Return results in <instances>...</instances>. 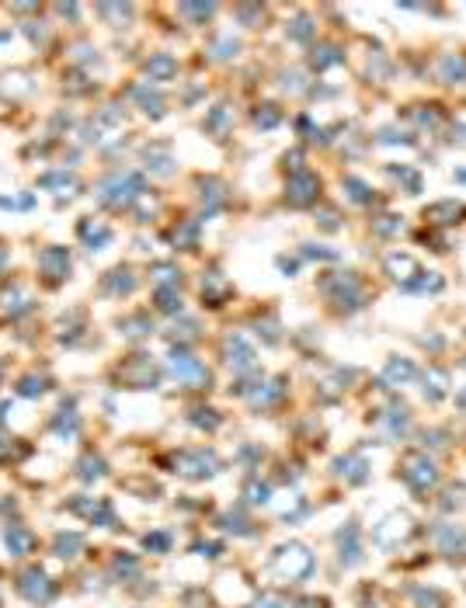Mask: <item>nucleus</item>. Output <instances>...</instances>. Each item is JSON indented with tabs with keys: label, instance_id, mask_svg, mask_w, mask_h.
Here are the masks:
<instances>
[{
	"label": "nucleus",
	"instance_id": "37",
	"mask_svg": "<svg viewBox=\"0 0 466 608\" xmlns=\"http://www.w3.org/2000/svg\"><path fill=\"white\" fill-rule=\"evenodd\" d=\"M147 77L157 80V84H164V80H174V77H178V60H174L171 53H154L147 60Z\"/></svg>",
	"mask_w": 466,
	"mask_h": 608
},
{
	"label": "nucleus",
	"instance_id": "55",
	"mask_svg": "<svg viewBox=\"0 0 466 608\" xmlns=\"http://www.w3.org/2000/svg\"><path fill=\"white\" fill-rule=\"evenodd\" d=\"M136 608H150V605H136Z\"/></svg>",
	"mask_w": 466,
	"mask_h": 608
},
{
	"label": "nucleus",
	"instance_id": "6",
	"mask_svg": "<svg viewBox=\"0 0 466 608\" xmlns=\"http://www.w3.org/2000/svg\"><path fill=\"white\" fill-rule=\"evenodd\" d=\"M60 511H67L70 518L91 525V529H108V532L122 529V518H119V511H115V501L105 494L80 490V494H70L67 501H60Z\"/></svg>",
	"mask_w": 466,
	"mask_h": 608
},
{
	"label": "nucleus",
	"instance_id": "25",
	"mask_svg": "<svg viewBox=\"0 0 466 608\" xmlns=\"http://www.w3.org/2000/svg\"><path fill=\"white\" fill-rule=\"evenodd\" d=\"M418 376H421V369L414 365V358L390 355L387 365H383V386H390V390H400V386L418 383Z\"/></svg>",
	"mask_w": 466,
	"mask_h": 608
},
{
	"label": "nucleus",
	"instance_id": "29",
	"mask_svg": "<svg viewBox=\"0 0 466 608\" xmlns=\"http://www.w3.org/2000/svg\"><path fill=\"white\" fill-rule=\"evenodd\" d=\"M185 421L192 424L195 431H199V435H206V438H213L216 431L223 428V414L216 407H209V404H199V407H192L185 414Z\"/></svg>",
	"mask_w": 466,
	"mask_h": 608
},
{
	"label": "nucleus",
	"instance_id": "34",
	"mask_svg": "<svg viewBox=\"0 0 466 608\" xmlns=\"http://www.w3.org/2000/svg\"><path fill=\"white\" fill-rule=\"evenodd\" d=\"M49 431H53L60 442H74L80 435V414L77 410H56L53 421H49Z\"/></svg>",
	"mask_w": 466,
	"mask_h": 608
},
{
	"label": "nucleus",
	"instance_id": "1",
	"mask_svg": "<svg viewBox=\"0 0 466 608\" xmlns=\"http://www.w3.org/2000/svg\"><path fill=\"white\" fill-rule=\"evenodd\" d=\"M393 476L407 487V494L418 504H432V497L439 494V487L446 483V473H442L439 459L432 452L418 449V445H407L400 449L397 466H393Z\"/></svg>",
	"mask_w": 466,
	"mask_h": 608
},
{
	"label": "nucleus",
	"instance_id": "2",
	"mask_svg": "<svg viewBox=\"0 0 466 608\" xmlns=\"http://www.w3.org/2000/svg\"><path fill=\"white\" fill-rule=\"evenodd\" d=\"M157 466L185 483H209L227 470V459L213 445H178V449L164 452Z\"/></svg>",
	"mask_w": 466,
	"mask_h": 608
},
{
	"label": "nucleus",
	"instance_id": "31",
	"mask_svg": "<svg viewBox=\"0 0 466 608\" xmlns=\"http://www.w3.org/2000/svg\"><path fill=\"white\" fill-rule=\"evenodd\" d=\"M463 497H466V483H456V487H453V483H449V487H446V483H442L439 494L432 497V504H435V508H439V515H442V518H453L456 511H460L463 504H466Z\"/></svg>",
	"mask_w": 466,
	"mask_h": 608
},
{
	"label": "nucleus",
	"instance_id": "26",
	"mask_svg": "<svg viewBox=\"0 0 466 608\" xmlns=\"http://www.w3.org/2000/svg\"><path fill=\"white\" fill-rule=\"evenodd\" d=\"M418 379H421V397H425L432 407L449 397V369H442V365H428Z\"/></svg>",
	"mask_w": 466,
	"mask_h": 608
},
{
	"label": "nucleus",
	"instance_id": "51",
	"mask_svg": "<svg viewBox=\"0 0 466 608\" xmlns=\"http://www.w3.org/2000/svg\"><path fill=\"white\" fill-rule=\"evenodd\" d=\"M261 112H254V126H265V129H272V126H279L282 122V112L275 105H258Z\"/></svg>",
	"mask_w": 466,
	"mask_h": 608
},
{
	"label": "nucleus",
	"instance_id": "16",
	"mask_svg": "<svg viewBox=\"0 0 466 608\" xmlns=\"http://www.w3.org/2000/svg\"><path fill=\"white\" fill-rule=\"evenodd\" d=\"M119 383L126 386V390H157V386H160V369L154 365V358H150V355H133V358H126V362H122Z\"/></svg>",
	"mask_w": 466,
	"mask_h": 608
},
{
	"label": "nucleus",
	"instance_id": "13",
	"mask_svg": "<svg viewBox=\"0 0 466 608\" xmlns=\"http://www.w3.org/2000/svg\"><path fill=\"white\" fill-rule=\"evenodd\" d=\"M42 553H49L53 560L74 567V563L87 560V553H91V539H87V532H80V529H53Z\"/></svg>",
	"mask_w": 466,
	"mask_h": 608
},
{
	"label": "nucleus",
	"instance_id": "28",
	"mask_svg": "<svg viewBox=\"0 0 466 608\" xmlns=\"http://www.w3.org/2000/svg\"><path fill=\"white\" fill-rule=\"evenodd\" d=\"M435 77L449 87L466 84V53H442L439 60H435Z\"/></svg>",
	"mask_w": 466,
	"mask_h": 608
},
{
	"label": "nucleus",
	"instance_id": "23",
	"mask_svg": "<svg viewBox=\"0 0 466 608\" xmlns=\"http://www.w3.org/2000/svg\"><path fill=\"white\" fill-rule=\"evenodd\" d=\"M119 487L126 490L129 497H136V501H143V504H157V501H164V483H160L157 476H150V473H133V476H122V480H119Z\"/></svg>",
	"mask_w": 466,
	"mask_h": 608
},
{
	"label": "nucleus",
	"instance_id": "7",
	"mask_svg": "<svg viewBox=\"0 0 466 608\" xmlns=\"http://www.w3.org/2000/svg\"><path fill=\"white\" fill-rule=\"evenodd\" d=\"M428 546L439 560H446L449 567H466V525L456 518H435L425 529Z\"/></svg>",
	"mask_w": 466,
	"mask_h": 608
},
{
	"label": "nucleus",
	"instance_id": "19",
	"mask_svg": "<svg viewBox=\"0 0 466 608\" xmlns=\"http://www.w3.org/2000/svg\"><path fill=\"white\" fill-rule=\"evenodd\" d=\"M171 376L178 379L181 386H192V390H202L209 383V369L202 358L185 355V351H174L171 355Z\"/></svg>",
	"mask_w": 466,
	"mask_h": 608
},
{
	"label": "nucleus",
	"instance_id": "44",
	"mask_svg": "<svg viewBox=\"0 0 466 608\" xmlns=\"http://www.w3.org/2000/svg\"><path fill=\"white\" fill-rule=\"evenodd\" d=\"M442 289H446V278H442L439 271H421L418 282H414L407 292H442Z\"/></svg>",
	"mask_w": 466,
	"mask_h": 608
},
{
	"label": "nucleus",
	"instance_id": "54",
	"mask_svg": "<svg viewBox=\"0 0 466 608\" xmlns=\"http://www.w3.org/2000/svg\"><path fill=\"white\" fill-rule=\"evenodd\" d=\"M0 608H4V591H0Z\"/></svg>",
	"mask_w": 466,
	"mask_h": 608
},
{
	"label": "nucleus",
	"instance_id": "27",
	"mask_svg": "<svg viewBox=\"0 0 466 608\" xmlns=\"http://www.w3.org/2000/svg\"><path fill=\"white\" fill-rule=\"evenodd\" d=\"M223 362H227V369H233L240 376V372H254V365H258V358H254V348L247 344L244 338H227V348H223Z\"/></svg>",
	"mask_w": 466,
	"mask_h": 608
},
{
	"label": "nucleus",
	"instance_id": "32",
	"mask_svg": "<svg viewBox=\"0 0 466 608\" xmlns=\"http://www.w3.org/2000/svg\"><path fill=\"white\" fill-rule=\"evenodd\" d=\"M227 549H230V542L223 536H195L192 542H188V553L202 556V560H209V563L223 560V556H227Z\"/></svg>",
	"mask_w": 466,
	"mask_h": 608
},
{
	"label": "nucleus",
	"instance_id": "36",
	"mask_svg": "<svg viewBox=\"0 0 466 608\" xmlns=\"http://www.w3.org/2000/svg\"><path fill=\"white\" fill-rule=\"evenodd\" d=\"M174 608H220V602H216L213 591H209L206 584H192V588L181 591Z\"/></svg>",
	"mask_w": 466,
	"mask_h": 608
},
{
	"label": "nucleus",
	"instance_id": "22",
	"mask_svg": "<svg viewBox=\"0 0 466 608\" xmlns=\"http://www.w3.org/2000/svg\"><path fill=\"white\" fill-rule=\"evenodd\" d=\"M421 219H425V226H460L466 219V202L439 199V202H432V205L421 209Z\"/></svg>",
	"mask_w": 466,
	"mask_h": 608
},
{
	"label": "nucleus",
	"instance_id": "33",
	"mask_svg": "<svg viewBox=\"0 0 466 608\" xmlns=\"http://www.w3.org/2000/svg\"><path fill=\"white\" fill-rule=\"evenodd\" d=\"M247 608H293V591L282 588V584H268L251 598Z\"/></svg>",
	"mask_w": 466,
	"mask_h": 608
},
{
	"label": "nucleus",
	"instance_id": "8",
	"mask_svg": "<svg viewBox=\"0 0 466 608\" xmlns=\"http://www.w3.org/2000/svg\"><path fill=\"white\" fill-rule=\"evenodd\" d=\"M334 563H338L341 570H355L366 563L369 556V536L366 529H362L359 518H348V522H341L338 529H334Z\"/></svg>",
	"mask_w": 466,
	"mask_h": 608
},
{
	"label": "nucleus",
	"instance_id": "41",
	"mask_svg": "<svg viewBox=\"0 0 466 608\" xmlns=\"http://www.w3.org/2000/svg\"><path fill=\"white\" fill-rule=\"evenodd\" d=\"M230 108L227 105H216L213 112L206 115V122H202V129H209V133H216V136H223L227 133V126H230Z\"/></svg>",
	"mask_w": 466,
	"mask_h": 608
},
{
	"label": "nucleus",
	"instance_id": "35",
	"mask_svg": "<svg viewBox=\"0 0 466 608\" xmlns=\"http://www.w3.org/2000/svg\"><path fill=\"white\" fill-rule=\"evenodd\" d=\"M230 282L220 275V271H209L206 278H202V299H206L209 306H223L230 299Z\"/></svg>",
	"mask_w": 466,
	"mask_h": 608
},
{
	"label": "nucleus",
	"instance_id": "43",
	"mask_svg": "<svg viewBox=\"0 0 466 608\" xmlns=\"http://www.w3.org/2000/svg\"><path fill=\"white\" fill-rule=\"evenodd\" d=\"M310 515V501L303 494H293L289 497V508H282V522H300V518Z\"/></svg>",
	"mask_w": 466,
	"mask_h": 608
},
{
	"label": "nucleus",
	"instance_id": "10",
	"mask_svg": "<svg viewBox=\"0 0 466 608\" xmlns=\"http://www.w3.org/2000/svg\"><path fill=\"white\" fill-rule=\"evenodd\" d=\"M0 542H4V553L11 556L14 563H25V560H39V553L46 549V539L32 529L28 522H7L0 525Z\"/></svg>",
	"mask_w": 466,
	"mask_h": 608
},
{
	"label": "nucleus",
	"instance_id": "38",
	"mask_svg": "<svg viewBox=\"0 0 466 608\" xmlns=\"http://www.w3.org/2000/svg\"><path fill=\"white\" fill-rule=\"evenodd\" d=\"M338 63H345V53H341L338 46H331V42H320V46H313V53H310V67L313 70H331V67H338Z\"/></svg>",
	"mask_w": 466,
	"mask_h": 608
},
{
	"label": "nucleus",
	"instance_id": "47",
	"mask_svg": "<svg viewBox=\"0 0 466 608\" xmlns=\"http://www.w3.org/2000/svg\"><path fill=\"white\" fill-rule=\"evenodd\" d=\"M390 174L407 188V195H418L421 192V174L411 171V167H390Z\"/></svg>",
	"mask_w": 466,
	"mask_h": 608
},
{
	"label": "nucleus",
	"instance_id": "24",
	"mask_svg": "<svg viewBox=\"0 0 466 608\" xmlns=\"http://www.w3.org/2000/svg\"><path fill=\"white\" fill-rule=\"evenodd\" d=\"M407 608H456V598L439 584H411L407 588Z\"/></svg>",
	"mask_w": 466,
	"mask_h": 608
},
{
	"label": "nucleus",
	"instance_id": "18",
	"mask_svg": "<svg viewBox=\"0 0 466 608\" xmlns=\"http://www.w3.org/2000/svg\"><path fill=\"white\" fill-rule=\"evenodd\" d=\"M380 428H383V435H387L390 442H407V438H411V431H414L411 407H407L404 400L393 397L390 404L383 407V414H380Z\"/></svg>",
	"mask_w": 466,
	"mask_h": 608
},
{
	"label": "nucleus",
	"instance_id": "40",
	"mask_svg": "<svg viewBox=\"0 0 466 608\" xmlns=\"http://www.w3.org/2000/svg\"><path fill=\"white\" fill-rule=\"evenodd\" d=\"M453 442V438H449V431L446 428H425L421 431V445L418 449H425V452H439V449H446V445Z\"/></svg>",
	"mask_w": 466,
	"mask_h": 608
},
{
	"label": "nucleus",
	"instance_id": "11",
	"mask_svg": "<svg viewBox=\"0 0 466 608\" xmlns=\"http://www.w3.org/2000/svg\"><path fill=\"white\" fill-rule=\"evenodd\" d=\"M213 525H216V532H220L223 539H258L261 532H265V522H258V515H254L247 504H240V501H233L230 508H223V511H216L213 515Z\"/></svg>",
	"mask_w": 466,
	"mask_h": 608
},
{
	"label": "nucleus",
	"instance_id": "45",
	"mask_svg": "<svg viewBox=\"0 0 466 608\" xmlns=\"http://www.w3.org/2000/svg\"><path fill=\"white\" fill-rule=\"evenodd\" d=\"M293 608H334V598L317 595V591H300V595H293Z\"/></svg>",
	"mask_w": 466,
	"mask_h": 608
},
{
	"label": "nucleus",
	"instance_id": "5",
	"mask_svg": "<svg viewBox=\"0 0 466 608\" xmlns=\"http://www.w3.org/2000/svg\"><path fill=\"white\" fill-rule=\"evenodd\" d=\"M421 536V522L411 515L407 508H393L387 515L380 518V522L369 529V546L380 549V553H400V549H407L414 539Z\"/></svg>",
	"mask_w": 466,
	"mask_h": 608
},
{
	"label": "nucleus",
	"instance_id": "50",
	"mask_svg": "<svg viewBox=\"0 0 466 608\" xmlns=\"http://www.w3.org/2000/svg\"><path fill=\"white\" fill-rule=\"evenodd\" d=\"M411 119L421 122V126H439L442 112H439V105H421V108H411Z\"/></svg>",
	"mask_w": 466,
	"mask_h": 608
},
{
	"label": "nucleus",
	"instance_id": "39",
	"mask_svg": "<svg viewBox=\"0 0 466 608\" xmlns=\"http://www.w3.org/2000/svg\"><path fill=\"white\" fill-rule=\"evenodd\" d=\"M341 185H345V192H348V199H352V202H359V205L373 202V188H369L362 178H355V174H345V181H341Z\"/></svg>",
	"mask_w": 466,
	"mask_h": 608
},
{
	"label": "nucleus",
	"instance_id": "9",
	"mask_svg": "<svg viewBox=\"0 0 466 608\" xmlns=\"http://www.w3.org/2000/svg\"><path fill=\"white\" fill-rule=\"evenodd\" d=\"M101 553H105V560H101V574H105L108 584H119V588L126 591L133 581L147 577V556L136 553V549L112 546V549H101Z\"/></svg>",
	"mask_w": 466,
	"mask_h": 608
},
{
	"label": "nucleus",
	"instance_id": "4",
	"mask_svg": "<svg viewBox=\"0 0 466 608\" xmlns=\"http://www.w3.org/2000/svg\"><path fill=\"white\" fill-rule=\"evenodd\" d=\"M11 588H14V595H18L21 602L32 605V608H49L56 598L63 595V584L56 581V577L46 570V563H39V560L14 563Z\"/></svg>",
	"mask_w": 466,
	"mask_h": 608
},
{
	"label": "nucleus",
	"instance_id": "42",
	"mask_svg": "<svg viewBox=\"0 0 466 608\" xmlns=\"http://www.w3.org/2000/svg\"><path fill=\"white\" fill-rule=\"evenodd\" d=\"M136 98H140V105H143V112H147V115H154V119L164 115V101H160L157 91H147V84L136 87Z\"/></svg>",
	"mask_w": 466,
	"mask_h": 608
},
{
	"label": "nucleus",
	"instance_id": "49",
	"mask_svg": "<svg viewBox=\"0 0 466 608\" xmlns=\"http://www.w3.org/2000/svg\"><path fill=\"white\" fill-rule=\"evenodd\" d=\"M195 240H199V223H185L181 230H174V244H178L181 251H192Z\"/></svg>",
	"mask_w": 466,
	"mask_h": 608
},
{
	"label": "nucleus",
	"instance_id": "21",
	"mask_svg": "<svg viewBox=\"0 0 466 608\" xmlns=\"http://www.w3.org/2000/svg\"><path fill=\"white\" fill-rule=\"evenodd\" d=\"M320 199V178L313 171H300V174H289L286 181V202L296 205V209H307Z\"/></svg>",
	"mask_w": 466,
	"mask_h": 608
},
{
	"label": "nucleus",
	"instance_id": "46",
	"mask_svg": "<svg viewBox=\"0 0 466 608\" xmlns=\"http://www.w3.org/2000/svg\"><path fill=\"white\" fill-rule=\"evenodd\" d=\"M373 233H376V237H397V233H404V219H400V216L373 219Z\"/></svg>",
	"mask_w": 466,
	"mask_h": 608
},
{
	"label": "nucleus",
	"instance_id": "53",
	"mask_svg": "<svg viewBox=\"0 0 466 608\" xmlns=\"http://www.w3.org/2000/svg\"><path fill=\"white\" fill-rule=\"evenodd\" d=\"M456 404H460V407L466 410V390H460V393H456Z\"/></svg>",
	"mask_w": 466,
	"mask_h": 608
},
{
	"label": "nucleus",
	"instance_id": "17",
	"mask_svg": "<svg viewBox=\"0 0 466 608\" xmlns=\"http://www.w3.org/2000/svg\"><path fill=\"white\" fill-rule=\"evenodd\" d=\"M237 501L247 504L251 511L268 508L275 501V483L268 480V473H244L237 487Z\"/></svg>",
	"mask_w": 466,
	"mask_h": 608
},
{
	"label": "nucleus",
	"instance_id": "3",
	"mask_svg": "<svg viewBox=\"0 0 466 608\" xmlns=\"http://www.w3.org/2000/svg\"><path fill=\"white\" fill-rule=\"evenodd\" d=\"M268 570H272V577L282 584V588H300V584H307L310 577L317 574V553H313L310 542L286 539L272 549Z\"/></svg>",
	"mask_w": 466,
	"mask_h": 608
},
{
	"label": "nucleus",
	"instance_id": "48",
	"mask_svg": "<svg viewBox=\"0 0 466 608\" xmlns=\"http://www.w3.org/2000/svg\"><path fill=\"white\" fill-rule=\"evenodd\" d=\"M157 310L160 313H181L178 289H157Z\"/></svg>",
	"mask_w": 466,
	"mask_h": 608
},
{
	"label": "nucleus",
	"instance_id": "12",
	"mask_svg": "<svg viewBox=\"0 0 466 608\" xmlns=\"http://www.w3.org/2000/svg\"><path fill=\"white\" fill-rule=\"evenodd\" d=\"M327 473H331V480L341 483L345 490H359L373 480V463H369V456L362 449H345L341 456L331 459Z\"/></svg>",
	"mask_w": 466,
	"mask_h": 608
},
{
	"label": "nucleus",
	"instance_id": "30",
	"mask_svg": "<svg viewBox=\"0 0 466 608\" xmlns=\"http://www.w3.org/2000/svg\"><path fill=\"white\" fill-rule=\"evenodd\" d=\"M178 539H174L171 529H147L140 536V553L143 556H171Z\"/></svg>",
	"mask_w": 466,
	"mask_h": 608
},
{
	"label": "nucleus",
	"instance_id": "15",
	"mask_svg": "<svg viewBox=\"0 0 466 608\" xmlns=\"http://www.w3.org/2000/svg\"><path fill=\"white\" fill-rule=\"evenodd\" d=\"M324 292L331 303H341V313H355L362 310V285L359 278H355V271H331V275H324Z\"/></svg>",
	"mask_w": 466,
	"mask_h": 608
},
{
	"label": "nucleus",
	"instance_id": "14",
	"mask_svg": "<svg viewBox=\"0 0 466 608\" xmlns=\"http://www.w3.org/2000/svg\"><path fill=\"white\" fill-rule=\"evenodd\" d=\"M70 476L80 483V487H94V483L101 480H112V463H108V456L98 449V445H80L74 466H70Z\"/></svg>",
	"mask_w": 466,
	"mask_h": 608
},
{
	"label": "nucleus",
	"instance_id": "20",
	"mask_svg": "<svg viewBox=\"0 0 466 608\" xmlns=\"http://www.w3.org/2000/svg\"><path fill=\"white\" fill-rule=\"evenodd\" d=\"M383 271H387V275L400 285V289H411V285L418 282V275H421L425 268H421V261L414 258V254H407V251H390L387 258H383Z\"/></svg>",
	"mask_w": 466,
	"mask_h": 608
},
{
	"label": "nucleus",
	"instance_id": "52",
	"mask_svg": "<svg viewBox=\"0 0 466 608\" xmlns=\"http://www.w3.org/2000/svg\"><path fill=\"white\" fill-rule=\"evenodd\" d=\"M376 143H383V146H397V143H411V136L407 133H400V129H380V139Z\"/></svg>",
	"mask_w": 466,
	"mask_h": 608
}]
</instances>
